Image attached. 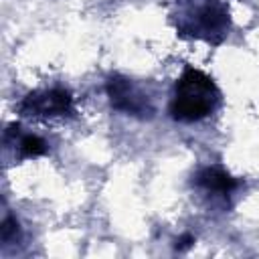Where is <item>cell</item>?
<instances>
[{
    "label": "cell",
    "instance_id": "7",
    "mask_svg": "<svg viewBox=\"0 0 259 259\" xmlns=\"http://www.w3.org/2000/svg\"><path fill=\"white\" fill-rule=\"evenodd\" d=\"M18 233V225L12 217H6V221L2 223V241H10L12 237H16Z\"/></svg>",
    "mask_w": 259,
    "mask_h": 259
},
{
    "label": "cell",
    "instance_id": "6",
    "mask_svg": "<svg viewBox=\"0 0 259 259\" xmlns=\"http://www.w3.org/2000/svg\"><path fill=\"white\" fill-rule=\"evenodd\" d=\"M20 152L24 156H28V158H34V156H40V154L47 152V144H45L42 138L28 134V136H24L20 140Z\"/></svg>",
    "mask_w": 259,
    "mask_h": 259
},
{
    "label": "cell",
    "instance_id": "5",
    "mask_svg": "<svg viewBox=\"0 0 259 259\" xmlns=\"http://www.w3.org/2000/svg\"><path fill=\"white\" fill-rule=\"evenodd\" d=\"M225 26H227V12L221 6L208 4V6L200 8V12L196 16V30H198V34L223 32Z\"/></svg>",
    "mask_w": 259,
    "mask_h": 259
},
{
    "label": "cell",
    "instance_id": "4",
    "mask_svg": "<svg viewBox=\"0 0 259 259\" xmlns=\"http://www.w3.org/2000/svg\"><path fill=\"white\" fill-rule=\"evenodd\" d=\"M196 184H200L202 188L206 190H212V192H221V194H229L231 190L237 188V180L225 172L223 168H202L198 174H196Z\"/></svg>",
    "mask_w": 259,
    "mask_h": 259
},
{
    "label": "cell",
    "instance_id": "8",
    "mask_svg": "<svg viewBox=\"0 0 259 259\" xmlns=\"http://www.w3.org/2000/svg\"><path fill=\"white\" fill-rule=\"evenodd\" d=\"M192 243H194V237H192L190 233H186V235H182L180 239H176V245H174V247H176L178 251H184V249H188Z\"/></svg>",
    "mask_w": 259,
    "mask_h": 259
},
{
    "label": "cell",
    "instance_id": "2",
    "mask_svg": "<svg viewBox=\"0 0 259 259\" xmlns=\"http://www.w3.org/2000/svg\"><path fill=\"white\" fill-rule=\"evenodd\" d=\"M107 95L111 99V105L123 113H132V115H150L152 113L148 99L125 77H119V75L109 77Z\"/></svg>",
    "mask_w": 259,
    "mask_h": 259
},
{
    "label": "cell",
    "instance_id": "1",
    "mask_svg": "<svg viewBox=\"0 0 259 259\" xmlns=\"http://www.w3.org/2000/svg\"><path fill=\"white\" fill-rule=\"evenodd\" d=\"M219 103V89L210 77L198 69H186L174 87L170 113L178 121H196L206 117Z\"/></svg>",
    "mask_w": 259,
    "mask_h": 259
},
{
    "label": "cell",
    "instance_id": "3",
    "mask_svg": "<svg viewBox=\"0 0 259 259\" xmlns=\"http://www.w3.org/2000/svg\"><path fill=\"white\" fill-rule=\"evenodd\" d=\"M20 109L28 115H63L71 111V95L65 89L30 93L22 101Z\"/></svg>",
    "mask_w": 259,
    "mask_h": 259
}]
</instances>
